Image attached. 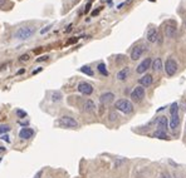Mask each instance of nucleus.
Wrapping results in <instances>:
<instances>
[{"mask_svg": "<svg viewBox=\"0 0 186 178\" xmlns=\"http://www.w3.org/2000/svg\"><path fill=\"white\" fill-rule=\"evenodd\" d=\"M49 59V55H43V57H40V58H37V62L40 63V62H45Z\"/></svg>", "mask_w": 186, "mask_h": 178, "instance_id": "27", "label": "nucleus"}, {"mask_svg": "<svg viewBox=\"0 0 186 178\" xmlns=\"http://www.w3.org/2000/svg\"><path fill=\"white\" fill-rule=\"evenodd\" d=\"M170 114H171V117L179 114V104H177V103H172L171 104V107H170Z\"/></svg>", "mask_w": 186, "mask_h": 178, "instance_id": "23", "label": "nucleus"}, {"mask_svg": "<svg viewBox=\"0 0 186 178\" xmlns=\"http://www.w3.org/2000/svg\"><path fill=\"white\" fill-rule=\"evenodd\" d=\"M154 135L155 138H158V139H168V135H167V133L166 132H164V131H155L154 132Z\"/></svg>", "mask_w": 186, "mask_h": 178, "instance_id": "19", "label": "nucleus"}, {"mask_svg": "<svg viewBox=\"0 0 186 178\" xmlns=\"http://www.w3.org/2000/svg\"><path fill=\"white\" fill-rule=\"evenodd\" d=\"M84 111L88 112V113H92V112H95L96 111V104H95V102L88 99L84 102Z\"/></svg>", "mask_w": 186, "mask_h": 178, "instance_id": "16", "label": "nucleus"}, {"mask_svg": "<svg viewBox=\"0 0 186 178\" xmlns=\"http://www.w3.org/2000/svg\"><path fill=\"white\" fill-rule=\"evenodd\" d=\"M179 124H180V117H179V114L172 115L171 117V122H170V124H168V127H170L172 131H175L177 127H179Z\"/></svg>", "mask_w": 186, "mask_h": 178, "instance_id": "17", "label": "nucleus"}, {"mask_svg": "<svg viewBox=\"0 0 186 178\" xmlns=\"http://www.w3.org/2000/svg\"><path fill=\"white\" fill-rule=\"evenodd\" d=\"M71 30H72V25H68V28H67V29H65V31H67V33H68V31H71Z\"/></svg>", "mask_w": 186, "mask_h": 178, "instance_id": "38", "label": "nucleus"}, {"mask_svg": "<svg viewBox=\"0 0 186 178\" xmlns=\"http://www.w3.org/2000/svg\"><path fill=\"white\" fill-rule=\"evenodd\" d=\"M151 66H152V69H154L155 72H160V70L162 69V66H164V65H162V60H161L160 58H156Z\"/></svg>", "mask_w": 186, "mask_h": 178, "instance_id": "18", "label": "nucleus"}, {"mask_svg": "<svg viewBox=\"0 0 186 178\" xmlns=\"http://www.w3.org/2000/svg\"><path fill=\"white\" fill-rule=\"evenodd\" d=\"M0 138H2L3 141H5L6 143H10V138H9V135H8V134H3Z\"/></svg>", "mask_w": 186, "mask_h": 178, "instance_id": "28", "label": "nucleus"}, {"mask_svg": "<svg viewBox=\"0 0 186 178\" xmlns=\"http://www.w3.org/2000/svg\"><path fill=\"white\" fill-rule=\"evenodd\" d=\"M99 10H101V9H96V10H93V11H92V16H96V15L99 13Z\"/></svg>", "mask_w": 186, "mask_h": 178, "instance_id": "33", "label": "nucleus"}, {"mask_svg": "<svg viewBox=\"0 0 186 178\" xmlns=\"http://www.w3.org/2000/svg\"><path fill=\"white\" fill-rule=\"evenodd\" d=\"M164 66H165V72L168 77H172V75H175L176 72H177V63L172 58H168Z\"/></svg>", "mask_w": 186, "mask_h": 178, "instance_id": "4", "label": "nucleus"}, {"mask_svg": "<svg viewBox=\"0 0 186 178\" xmlns=\"http://www.w3.org/2000/svg\"><path fill=\"white\" fill-rule=\"evenodd\" d=\"M19 59H20L22 62H28L29 59H30V55H29V54H27V53H25V54L20 55V57H19Z\"/></svg>", "mask_w": 186, "mask_h": 178, "instance_id": "26", "label": "nucleus"}, {"mask_svg": "<svg viewBox=\"0 0 186 178\" xmlns=\"http://www.w3.org/2000/svg\"><path fill=\"white\" fill-rule=\"evenodd\" d=\"M25 70L24 69H20V70H18V72H16V75H20V74H23Z\"/></svg>", "mask_w": 186, "mask_h": 178, "instance_id": "36", "label": "nucleus"}, {"mask_svg": "<svg viewBox=\"0 0 186 178\" xmlns=\"http://www.w3.org/2000/svg\"><path fill=\"white\" fill-rule=\"evenodd\" d=\"M5 4V0H0V6H3Z\"/></svg>", "mask_w": 186, "mask_h": 178, "instance_id": "39", "label": "nucleus"}, {"mask_svg": "<svg viewBox=\"0 0 186 178\" xmlns=\"http://www.w3.org/2000/svg\"><path fill=\"white\" fill-rule=\"evenodd\" d=\"M59 125L63 127V128H78V122L74 119V118L69 117V115H63L61 117V119L58 121Z\"/></svg>", "mask_w": 186, "mask_h": 178, "instance_id": "3", "label": "nucleus"}, {"mask_svg": "<svg viewBox=\"0 0 186 178\" xmlns=\"http://www.w3.org/2000/svg\"><path fill=\"white\" fill-rule=\"evenodd\" d=\"M143 97H145V88L143 87H136L131 93V98L135 102H141Z\"/></svg>", "mask_w": 186, "mask_h": 178, "instance_id": "6", "label": "nucleus"}, {"mask_svg": "<svg viewBox=\"0 0 186 178\" xmlns=\"http://www.w3.org/2000/svg\"><path fill=\"white\" fill-rule=\"evenodd\" d=\"M154 83V78H152L151 74H145L143 77L140 78V84L142 87H151V84Z\"/></svg>", "mask_w": 186, "mask_h": 178, "instance_id": "13", "label": "nucleus"}, {"mask_svg": "<svg viewBox=\"0 0 186 178\" xmlns=\"http://www.w3.org/2000/svg\"><path fill=\"white\" fill-rule=\"evenodd\" d=\"M91 6H92V5H91V3H88V4L86 5V9H84V13L87 14V13L89 11V9H91Z\"/></svg>", "mask_w": 186, "mask_h": 178, "instance_id": "31", "label": "nucleus"}, {"mask_svg": "<svg viewBox=\"0 0 186 178\" xmlns=\"http://www.w3.org/2000/svg\"><path fill=\"white\" fill-rule=\"evenodd\" d=\"M160 178H171V177H170L168 173H162L161 176H160Z\"/></svg>", "mask_w": 186, "mask_h": 178, "instance_id": "32", "label": "nucleus"}, {"mask_svg": "<svg viewBox=\"0 0 186 178\" xmlns=\"http://www.w3.org/2000/svg\"><path fill=\"white\" fill-rule=\"evenodd\" d=\"M151 65H152L151 59H150V58H146V59H143V60L138 64V66L136 68V72H137L138 74H143V73H146V70L148 69Z\"/></svg>", "mask_w": 186, "mask_h": 178, "instance_id": "8", "label": "nucleus"}, {"mask_svg": "<svg viewBox=\"0 0 186 178\" xmlns=\"http://www.w3.org/2000/svg\"><path fill=\"white\" fill-rule=\"evenodd\" d=\"M78 92L82 93V94L84 95H91L92 93H93V87H92V84L87 83V82H81L78 84V87H77Z\"/></svg>", "mask_w": 186, "mask_h": 178, "instance_id": "5", "label": "nucleus"}, {"mask_svg": "<svg viewBox=\"0 0 186 178\" xmlns=\"http://www.w3.org/2000/svg\"><path fill=\"white\" fill-rule=\"evenodd\" d=\"M40 176H42V172H38V173H37L34 177H33V178H40Z\"/></svg>", "mask_w": 186, "mask_h": 178, "instance_id": "37", "label": "nucleus"}, {"mask_svg": "<svg viewBox=\"0 0 186 178\" xmlns=\"http://www.w3.org/2000/svg\"><path fill=\"white\" fill-rule=\"evenodd\" d=\"M128 75H130V68L126 66V68H123V69H121L120 72L117 73V79L118 80H126Z\"/></svg>", "mask_w": 186, "mask_h": 178, "instance_id": "15", "label": "nucleus"}, {"mask_svg": "<svg viewBox=\"0 0 186 178\" xmlns=\"http://www.w3.org/2000/svg\"><path fill=\"white\" fill-rule=\"evenodd\" d=\"M184 25H185V29H186V20H185V24Z\"/></svg>", "mask_w": 186, "mask_h": 178, "instance_id": "41", "label": "nucleus"}, {"mask_svg": "<svg viewBox=\"0 0 186 178\" xmlns=\"http://www.w3.org/2000/svg\"><path fill=\"white\" fill-rule=\"evenodd\" d=\"M146 49H147L146 45H136L131 52V59L132 60H137V59H140L142 57V54L145 53Z\"/></svg>", "mask_w": 186, "mask_h": 178, "instance_id": "7", "label": "nucleus"}, {"mask_svg": "<svg viewBox=\"0 0 186 178\" xmlns=\"http://www.w3.org/2000/svg\"><path fill=\"white\" fill-rule=\"evenodd\" d=\"M34 33H35L34 27H22L15 31V38L20 40H27L34 35Z\"/></svg>", "mask_w": 186, "mask_h": 178, "instance_id": "1", "label": "nucleus"}, {"mask_svg": "<svg viewBox=\"0 0 186 178\" xmlns=\"http://www.w3.org/2000/svg\"><path fill=\"white\" fill-rule=\"evenodd\" d=\"M113 100H115V94H113V93H111V92H106V93H103V94L99 97V102H101V104H102V105L111 104Z\"/></svg>", "mask_w": 186, "mask_h": 178, "instance_id": "9", "label": "nucleus"}, {"mask_svg": "<svg viewBox=\"0 0 186 178\" xmlns=\"http://www.w3.org/2000/svg\"><path fill=\"white\" fill-rule=\"evenodd\" d=\"M77 40H78L77 38H74V39H71V40L68 41V43H69V44H72V43H75V41H77Z\"/></svg>", "mask_w": 186, "mask_h": 178, "instance_id": "35", "label": "nucleus"}, {"mask_svg": "<svg viewBox=\"0 0 186 178\" xmlns=\"http://www.w3.org/2000/svg\"><path fill=\"white\" fill-rule=\"evenodd\" d=\"M146 37H147L148 43H156V41L158 40V31H157V29H156V28L148 29Z\"/></svg>", "mask_w": 186, "mask_h": 178, "instance_id": "12", "label": "nucleus"}, {"mask_svg": "<svg viewBox=\"0 0 186 178\" xmlns=\"http://www.w3.org/2000/svg\"><path fill=\"white\" fill-rule=\"evenodd\" d=\"M5 150V148L4 147H0V152H4Z\"/></svg>", "mask_w": 186, "mask_h": 178, "instance_id": "40", "label": "nucleus"}, {"mask_svg": "<svg viewBox=\"0 0 186 178\" xmlns=\"http://www.w3.org/2000/svg\"><path fill=\"white\" fill-rule=\"evenodd\" d=\"M117 117H118L117 113H113V112H112L111 114H109V121H115V119H117Z\"/></svg>", "mask_w": 186, "mask_h": 178, "instance_id": "29", "label": "nucleus"}, {"mask_svg": "<svg viewBox=\"0 0 186 178\" xmlns=\"http://www.w3.org/2000/svg\"><path fill=\"white\" fill-rule=\"evenodd\" d=\"M33 135H34V131H33L32 128H28V127H25V128H22L19 131V137L22 139H30Z\"/></svg>", "mask_w": 186, "mask_h": 178, "instance_id": "11", "label": "nucleus"}, {"mask_svg": "<svg viewBox=\"0 0 186 178\" xmlns=\"http://www.w3.org/2000/svg\"><path fill=\"white\" fill-rule=\"evenodd\" d=\"M50 28H52V27H50V25H48V27H45L44 29H42V30H40V34H44V33H47L48 30H50Z\"/></svg>", "mask_w": 186, "mask_h": 178, "instance_id": "30", "label": "nucleus"}, {"mask_svg": "<svg viewBox=\"0 0 186 178\" xmlns=\"http://www.w3.org/2000/svg\"><path fill=\"white\" fill-rule=\"evenodd\" d=\"M156 123H157V127H158V131H167L168 128V121L165 115H160L157 119H156Z\"/></svg>", "mask_w": 186, "mask_h": 178, "instance_id": "10", "label": "nucleus"}, {"mask_svg": "<svg viewBox=\"0 0 186 178\" xmlns=\"http://www.w3.org/2000/svg\"><path fill=\"white\" fill-rule=\"evenodd\" d=\"M97 69H98V72L103 75V77H108V70H107V68H106V65H105V63H99L98 64V66H97Z\"/></svg>", "mask_w": 186, "mask_h": 178, "instance_id": "21", "label": "nucleus"}, {"mask_svg": "<svg viewBox=\"0 0 186 178\" xmlns=\"http://www.w3.org/2000/svg\"><path fill=\"white\" fill-rule=\"evenodd\" d=\"M79 72H82V73H84V74H87V75H89V77H93L95 75V72L92 70V68L91 66H88V65H84V66H81V69H79Z\"/></svg>", "mask_w": 186, "mask_h": 178, "instance_id": "20", "label": "nucleus"}, {"mask_svg": "<svg viewBox=\"0 0 186 178\" xmlns=\"http://www.w3.org/2000/svg\"><path fill=\"white\" fill-rule=\"evenodd\" d=\"M10 125L8 124H0V134H6L8 132H10Z\"/></svg>", "mask_w": 186, "mask_h": 178, "instance_id": "24", "label": "nucleus"}, {"mask_svg": "<svg viewBox=\"0 0 186 178\" xmlns=\"http://www.w3.org/2000/svg\"><path fill=\"white\" fill-rule=\"evenodd\" d=\"M43 70V68H38V69H35L34 72H33V74H37V73H39V72H42Z\"/></svg>", "mask_w": 186, "mask_h": 178, "instance_id": "34", "label": "nucleus"}, {"mask_svg": "<svg viewBox=\"0 0 186 178\" xmlns=\"http://www.w3.org/2000/svg\"><path fill=\"white\" fill-rule=\"evenodd\" d=\"M16 115H18L19 118H20V119H23V118H25V117H27L28 114H27V112H25V111H23V109H16Z\"/></svg>", "mask_w": 186, "mask_h": 178, "instance_id": "25", "label": "nucleus"}, {"mask_svg": "<svg viewBox=\"0 0 186 178\" xmlns=\"http://www.w3.org/2000/svg\"><path fill=\"white\" fill-rule=\"evenodd\" d=\"M52 100L53 102H59V100H62L63 99V95H62V93L61 92H52Z\"/></svg>", "mask_w": 186, "mask_h": 178, "instance_id": "22", "label": "nucleus"}, {"mask_svg": "<svg viewBox=\"0 0 186 178\" xmlns=\"http://www.w3.org/2000/svg\"><path fill=\"white\" fill-rule=\"evenodd\" d=\"M165 34L168 38H176L177 35V28L175 25H166L165 27Z\"/></svg>", "mask_w": 186, "mask_h": 178, "instance_id": "14", "label": "nucleus"}, {"mask_svg": "<svg viewBox=\"0 0 186 178\" xmlns=\"http://www.w3.org/2000/svg\"><path fill=\"white\" fill-rule=\"evenodd\" d=\"M115 107H116L117 111H120V112H122L125 114H130V113L133 112V104L128 99H118L116 102Z\"/></svg>", "mask_w": 186, "mask_h": 178, "instance_id": "2", "label": "nucleus"}]
</instances>
